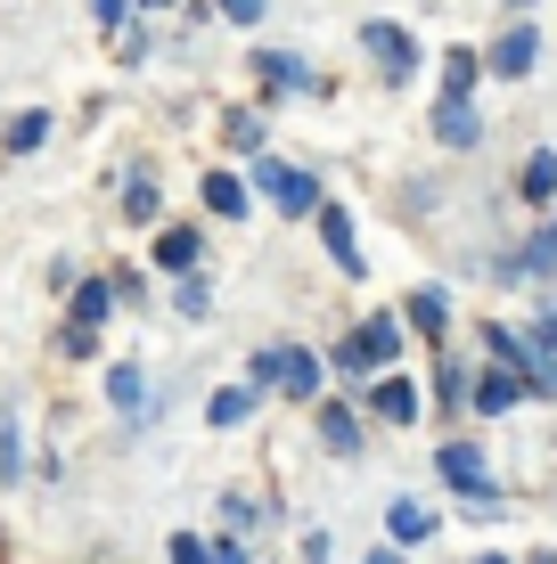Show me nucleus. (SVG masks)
I'll list each match as a JSON object with an SVG mask.
<instances>
[{
  "mask_svg": "<svg viewBox=\"0 0 557 564\" xmlns=\"http://www.w3.org/2000/svg\"><path fill=\"white\" fill-rule=\"evenodd\" d=\"M401 360V311H369L353 336L336 344V377H377V368Z\"/></svg>",
  "mask_w": 557,
  "mask_h": 564,
  "instance_id": "nucleus-1",
  "label": "nucleus"
},
{
  "mask_svg": "<svg viewBox=\"0 0 557 564\" xmlns=\"http://www.w3.org/2000/svg\"><path fill=\"white\" fill-rule=\"evenodd\" d=\"M255 188H263V197H271V205L287 213V221H303V213H320V205H329V197H320V181H312V172L279 164V155H255Z\"/></svg>",
  "mask_w": 557,
  "mask_h": 564,
  "instance_id": "nucleus-2",
  "label": "nucleus"
},
{
  "mask_svg": "<svg viewBox=\"0 0 557 564\" xmlns=\"http://www.w3.org/2000/svg\"><path fill=\"white\" fill-rule=\"evenodd\" d=\"M361 50L377 57V74H386L394 90H401V83L418 74V42H410V33L394 25V17H369V25H361Z\"/></svg>",
  "mask_w": 557,
  "mask_h": 564,
  "instance_id": "nucleus-3",
  "label": "nucleus"
},
{
  "mask_svg": "<svg viewBox=\"0 0 557 564\" xmlns=\"http://www.w3.org/2000/svg\"><path fill=\"white\" fill-rule=\"evenodd\" d=\"M435 475H443L459 499H492V466H484L475 442H443V451H435Z\"/></svg>",
  "mask_w": 557,
  "mask_h": 564,
  "instance_id": "nucleus-4",
  "label": "nucleus"
},
{
  "mask_svg": "<svg viewBox=\"0 0 557 564\" xmlns=\"http://www.w3.org/2000/svg\"><path fill=\"white\" fill-rule=\"evenodd\" d=\"M107 410L115 417H131V425H148V410H157V393H148V377L131 360H115L107 368Z\"/></svg>",
  "mask_w": 557,
  "mask_h": 564,
  "instance_id": "nucleus-5",
  "label": "nucleus"
},
{
  "mask_svg": "<svg viewBox=\"0 0 557 564\" xmlns=\"http://www.w3.org/2000/svg\"><path fill=\"white\" fill-rule=\"evenodd\" d=\"M255 83L271 90V99H296V90H312V66H303L296 50H255Z\"/></svg>",
  "mask_w": 557,
  "mask_h": 564,
  "instance_id": "nucleus-6",
  "label": "nucleus"
},
{
  "mask_svg": "<svg viewBox=\"0 0 557 564\" xmlns=\"http://www.w3.org/2000/svg\"><path fill=\"white\" fill-rule=\"evenodd\" d=\"M197 205L214 213V221H246V213H255V188H246L238 172H205V181H197Z\"/></svg>",
  "mask_w": 557,
  "mask_h": 564,
  "instance_id": "nucleus-7",
  "label": "nucleus"
},
{
  "mask_svg": "<svg viewBox=\"0 0 557 564\" xmlns=\"http://www.w3.org/2000/svg\"><path fill=\"white\" fill-rule=\"evenodd\" d=\"M312 221H320V246H329V254H336V270H344V279H361V270H369V262H361V238H353V213H344V205H320Z\"/></svg>",
  "mask_w": 557,
  "mask_h": 564,
  "instance_id": "nucleus-8",
  "label": "nucleus"
},
{
  "mask_svg": "<svg viewBox=\"0 0 557 564\" xmlns=\"http://www.w3.org/2000/svg\"><path fill=\"white\" fill-rule=\"evenodd\" d=\"M320 384H329V360L279 344V393H287V401H320Z\"/></svg>",
  "mask_w": 557,
  "mask_h": 564,
  "instance_id": "nucleus-9",
  "label": "nucleus"
},
{
  "mask_svg": "<svg viewBox=\"0 0 557 564\" xmlns=\"http://www.w3.org/2000/svg\"><path fill=\"white\" fill-rule=\"evenodd\" d=\"M197 262H205V238H197V221H164V229H157V270L189 279Z\"/></svg>",
  "mask_w": 557,
  "mask_h": 564,
  "instance_id": "nucleus-10",
  "label": "nucleus"
},
{
  "mask_svg": "<svg viewBox=\"0 0 557 564\" xmlns=\"http://www.w3.org/2000/svg\"><path fill=\"white\" fill-rule=\"evenodd\" d=\"M369 417L418 425V384H410V377H377V384H369Z\"/></svg>",
  "mask_w": 557,
  "mask_h": 564,
  "instance_id": "nucleus-11",
  "label": "nucleus"
},
{
  "mask_svg": "<svg viewBox=\"0 0 557 564\" xmlns=\"http://www.w3.org/2000/svg\"><path fill=\"white\" fill-rule=\"evenodd\" d=\"M255 410H263V393H255V384H222V393L205 401V425H214V434H238V425L255 417Z\"/></svg>",
  "mask_w": 557,
  "mask_h": 564,
  "instance_id": "nucleus-12",
  "label": "nucleus"
},
{
  "mask_svg": "<svg viewBox=\"0 0 557 564\" xmlns=\"http://www.w3.org/2000/svg\"><path fill=\"white\" fill-rule=\"evenodd\" d=\"M312 417H320V442H329L336 458H353V451H361V410H353V401H320Z\"/></svg>",
  "mask_w": 557,
  "mask_h": 564,
  "instance_id": "nucleus-13",
  "label": "nucleus"
},
{
  "mask_svg": "<svg viewBox=\"0 0 557 564\" xmlns=\"http://www.w3.org/2000/svg\"><path fill=\"white\" fill-rule=\"evenodd\" d=\"M386 540H394V549L435 540V508H427V499H394V508H386Z\"/></svg>",
  "mask_w": 557,
  "mask_h": 564,
  "instance_id": "nucleus-14",
  "label": "nucleus"
},
{
  "mask_svg": "<svg viewBox=\"0 0 557 564\" xmlns=\"http://www.w3.org/2000/svg\"><path fill=\"white\" fill-rule=\"evenodd\" d=\"M533 57H542V33H533V25H508L501 42H492L484 66H492V74H533Z\"/></svg>",
  "mask_w": 557,
  "mask_h": 564,
  "instance_id": "nucleus-15",
  "label": "nucleus"
},
{
  "mask_svg": "<svg viewBox=\"0 0 557 564\" xmlns=\"http://www.w3.org/2000/svg\"><path fill=\"white\" fill-rule=\"evenodd\" d=\"M468 401H475V417H508L516 401H525V384H516L508 368H484V377H475V393H468Z\"/></svg>",
  "mask_w": 557,
  "mask_h": 564,
  "instance_id": "nucleus-16",
  "label": "nucleus"
},
{
  "mask_svg": "<svg viewBox=\"0 0 557 564\" xmlns=\"http://www.w3.org/2000/svg\"><path fill=\"white\" fill-rule=\"evenodd\" d=\"M435 140H443V148H475V140H484L475 107L468 99H443V107H435Z\"/></svg>",
  "mask_w": 557,
  "mask_h": 564,
  "instance_id": "nucleus-17",
  "label": "nucleus"
},
{
  "mask_svg": "<svg viewBox=\"0 0 557 564\" xmlns=\"http://www.w3.org/2000/svg\"><path fill=\"white\" fill-rule=\"evenodd\" d=\"M66 319H74V327H107V319H115V279H83Z\"/></svg>",
  "mask_w": 557,
  "mask_h": 564,
  "instance_id": "nucleus-18",
  "label": "nucleus"
},
{
  "mask_svg": "<svg viewBox=\"0 0 557 564\" xmlns=\"http://www.w3.org/2000/svg\"><path fill=\"white\" fill-rule=\"evenodd\" d=\"M401 327H418V336H443V327H451V295H443V286H418L410 311H401Z\"/></svg>",
  "mask_w": 557,
  "mask_h": 564,
  "instance_id": "nucleus-19",
  "label": "nucleus"
},
{
  "mask_svg": "<svg viewBox=\"0 0 557 564\" xmlns=\"http://www.w3.org/2000/svg\"><path fill=\"white\" fill-rule=\"evenodd\" d=\"M50 140V115L42 107H25V115H9V131H0V148H9V155H33V148H42Z\"/></svg>",
  "mask_w": 557,
  "mask_h": 564,
  "instance_id": "nucleus-20",
  "label": "nucleus"
},
{
  "mask_svg": "<svg viewBox=\"0 0 557 564\" xmlns=\"http://www.w3.org/2000/svg\"><path fill=\"white\" fill-rule=\"evenodd\" d=\"M0 482H25V417H0Z\"/></svg>",
  "mask_w": 557,
  "mask_h": 564,
  "instance_id": "nucleus-21",
  "label": "nucleus"
},
{
  "mask_svg": "<svg viewBox=\"0 0 557 564\" xmlns=\"http://www.w3.org/2000/svg\"><path fill=\"white\" fill-rule=\"evenodd\" d=\"M124 213H131V221H157V172H131V181H124Z\"/></svg>",
  "mask_w": 557,
  "mask_h": 564,
  "instance_id": "nucleus-22",
  "label": "nucleus"
},
{
  "mask_svg": "<svg viewBox=\"0 0 557 564\" xmlns=\"http://www.w3.org/2000/svg\"><path fill=\"white\" fill-rule=\"evenodd\" d=\"M475 74H484V57H475V50H451V57H443V83H451L443 99H468V90H475Z\"/></svg>",
  "mask_w": 557,
  "mask_h": 564,
  "instance_id": "nucleus-23",
  "label": "nucleus"
},
{
  "mask_svg": "<svg viewBox=\"0 0 557 564\" xmlns=\"http://www.w3.org/2000/svg\"><path fill=\"white\" fill-rule=\"evenodd\" d=\"M525 197H533V205L557 197V155H533V164H525Z\"/></svg>",
  "mask_w": 557,
  "mask_h": 564,
  "instance_id": "nucleus-24",
  "label": "nucleus"
},
{
  "mask_svg": "<svg viewBox=\"0 0 557 564\" xmlns=\"http://www.w3.org/2000/svg\"><path fill=\"white\" fill-rule=\"evenodd\" d=\"M57 352H66V360H99V327H57Z\"/></svg>",
  "mask_w": 557,
  "mask_h": 564,
  "instance_id": "nucleus-25",
  "label": "nucleus"
},
{
  "mask_svg": "<svg viewBox=\"0 0 557 564\" xmlns=\"http://www.w3.org/2000/svg\"><path fill=\"white\" fill-rule=\"evenodd\" d=\"M172 303H181L189 319H205V311H214V295H205V270H189V279L172 286Z\"/></svg>",
  "mask_w": 557,
  "mask_h": 564,
  "instance_id": "nucleus-26",
  "label": "nucleus"
},
{
  "mask_svg": "<svg viewBox=\"0 0 557 564\" xmlns=\"http://www.w3.org/2000/svg\"><path fill=\"white\" fill-rule=\"evenodd\" d=\"M246 384H255V393H271V384H279V344H263V352L246 360Z\"/></svg>",
  "mask_w": 557,
  "mask_h": 564,
  "instance_id": "nucleus-27",
  "label": "nucleus"
},
{
  "mask_svg": "<svg viewBox=\"0 0 557 564\" xmlns=\"http://www.w3.org/2000/svg\"><path fill=\"white\" fill-rule=\"evenodd\" d=\"M205 564H255V549L238 532H222V540H205Z\"/></svg>",
  "mask_w": 557,
  "mask_h": 564,
  "instance_id": "nucleus-28",
  "label": "nucleus"
},
{
  "mask_svg": "<svg viewBox=\"0 0 557 564\" xmlns=\"http://www.w3.org/2000/svg\"><path fill=\"white\" fill-rule=\"evenodd\" d=\"M164 556H172V564H205V540H197V532H172Z\"/></svg>",
  "mask_w": 557,
  "mask_h": 564,
  "instance_id": "nucleus-29",
  "label": "nucleus"
},
{
  "mask_svg": "<svg viewBox=\"0 0 557 564\" xmlns=\"http://www.w3.org/2000/svg\"><path fill=\"white\" fill-rule=\"evenodd\" d=\"M229 140H238L246 155H255V148H263V123H255V115H229Z\"/></svg>",
  "mask_w": 557,
  "mask_h": 564,
  "instance_id": "nucleus-30",
  "label": "nucleus"
},
{
  "mask_svg": "<svg viewBox=\"0 0 557 564\" xmlns=\"http://www.w3.org/2000/svg\"><path fill=\"white\" fill-rule=\"evenodd\" d=\"M90 17H99V25L115 33V25H131V0H90Z\"/></svg>",
  "mask_w": 557,
  "mask_h": 564,
  "instance_id": "nucleus-31",
  "label": "nucleus"
},
{
  "mask_svg": "<svg viewBox=\"0 0 557 564\" xmlns=\"http://www.w3.org/2000/svg\"><path fill=\"white\" fill-rule=\"evenodd\" d=\"M263 17V0H222V25H255Z\"/></svg>",
  "mask_w": 557,
  "mask_h": 564,
  "instance_id": "nucleus-32",
  "label": "nucleus"
},
{
  "mask_svg": "<svg viewBox=\"0 0 557 564\" xmlns=\"http://www.w3.org/2000/svg\"><path fill=\"white\" fill-rule=\"evenodd\" d=\"M303 564H329V532H303Z\"/></svg>",
  "mask_w": 557,
  "mask_h": 564,
  "instance_id": "nucleus-33",
  "label": "nucleus"
},
{
  "mask_svg": "<svg viewBox=\"0 0 557 564\" xmlns=\"http://www.w3.org/2000/svg\"><path fill=\"white\" fill-rule=\"evenodd\" d=\"M533 344H542V352H557V303L542 311V336H533Z\"/></svg>",
  "mask_w": 557,
  "mask_h": 564,
  "instance_id": "nucleus-34",
  "label": "nucleus"
},
{
  "mask_svg": "<svg viewBox=\"0 0 557 564\" xmlns=\"http://www.w3.org/2000/svg\"><path fill=\"white\" fill-rule=\"evenodd\" d=\"M369 564H401V549H369Z\"/></svg>",
  "mask_w": 557,
  "mask_h": 564,
  "instance_id": "nucleus-35",
  "label": "nucleus"
},
{
  "mask_svg": "<svg viewBox=\"0 0 557 564\" xmlns=\"http://www.w3.org/2000/svg\"><path fill=\"white\" fill-rule=\"evenodd\" d=\"M131 9H172V0H131Z\"/></svg>",
  "mask_w": 557,
  "mask_h": 564,
  "instance_id": "nucleus-36",
  "label": "nucleus"
},
{
  "mask_svg": "<svg viewBox=\"0 0 557 564\" xmlns=\"http://www.w3.org/2000/svg\"><path fill=\"white\" fill-rule=\"evenodd\" d=\"M475 564H508V556H475Z\"/></svg>",
  "mask_w": 557,
  "mask_h": 564,
  "instance_id": "nucleus-37",
  "label": "nucleus"
},
{
  "mask_svg": "<svg viewBox=\"0 0 557 564\" xmlns=\"http://www.w3.org/2000/svg\"><path fill=\"white\" fill-rule=\"evenodd\" d=\"M533 564H557V556H533Z\"/></svg>",
  "mask_w": 557,
  "mask_h": 564,
  "instance_id": "nucleus-38",
  "label": "nucleus"
}]
</instances>
